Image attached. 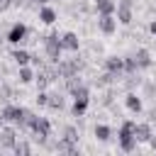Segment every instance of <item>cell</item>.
Listing matches in <instances>:
<instances>
[{
  "label": "cell",
  "mask_w": 156,
  "mask_h": 156,
  "mask_svg": "<svg viewBox=\"0 0 156 156\" xmlns=\"http://www.w3.org/2000/svg\"><path fill=\"white\" fill-rule=\"evenodd\" d=\"M134 61H136L139 68H149V66H151V56H149L146 49H139V51L134 54Z\"/></svg>",
  "instance_id": "obj_11"
},
{
  "label": "cell",
  "mask_w": 156,
  "mask_h": 156,
  "mask_svg": "<svg viewBox=\"0 0 156 156\" xmlns=\"http://www.w3.org/2000/svg\"><path fill=\"white\" fill-rule=\"evenodd\" d=\"M124 102H127V107H129L132 112H139V110H141V100H139L134 93H129V95L124 98Z\"/></svg>",
  "instance_id": "obj_16"
},
{
  "label": "cell",
  "mask_w": 156,
  "mask_h": 156,
  "mask_svg": "<svg viewBox=\"0 0 156 156\" xmlns=\"http://www.w3.org/2000/svg\"><path fill=\"white\" fill-rule=\"evenodd\" d=\"M149 144H151V149L156 151V136H151V139H149Z\"/></svg>",
  "instance_id": "obj_28"
},
{
  "label": "cell",
  "mask_w": 156,
  "mask_h": 156,
  "mask_svg": "<svg viewBox=\"0 0 156 156\" xmlns=\"http://www.w3.org/2000/svg\"><path fill=\"white\" fill-rule=\"evenodd\" d=\"M149 32H151V34H156V20H154V22L149 24Z\"/></svg>",
  "instance_id": "obj_27"
},
{
  "label": "cell",
  "mask_w": 156,
  "mask_h": 156,
  "mask_svg": "<svg viewBox=\"0 0 156 156\" xmlns=\"http://www.w3.org/2000/svg\"><path fill=\"white\" fill-rule=\"evenodd\" d=\"M27 112L29 110H24V107H15V105H7V107H2V117L0 119H5V122H15V124H20V127H24V117H27Z\"/></svg>",
  "instance_id": "obj_3"
},
{
  "label": "cell",
  "mask_w": 156,
  "mask_h": 156,
  "mask_svg": "<svg viewBox=\"0 0 156 156\" xmlns=\"http://www.w3.org/2000/svg\"><path fill=\"white\" fill-rule=\"evenodd\" d=\"M0 98H5V100L10 98V88L7 85H0Z\"/></svg>",
  "instance_id": "obj_26"
},
{
  "label": "cell",
  "mask_w": 156,
  "mask_h": 156,
  "mask_svg": "<svg viewBox=\"0 0 156 156\" xmlns=\"http://www.w3.org/2000/svg\"><path fill=\"white\" fill-rule=\"evenodd\" d=\"M61 46L68 49V51H78V37H76L73 32H66V34L61 37Z\"/></svg>",
  "instance_id": "obj_9"
},
{
  "label": "cell",
  "mask_w": 156,
  "mask_h": 156,
  "mask_svg": "<svg viewBox=\"0 0 156 156\" xmlns=\"http://www.w3.org/2000/svg\"><path fill=\"white\" fill-rule=\"evenodd\" d=\"M88 95H90V93H88L85 85H78V88L73 90V100H88Z\"/></svg>",
  "instance_id": "obj_21"
},
{
  "label": "cell",
  "mask_w": 156,
  "mask_h": 156,
  "mask_svg": "<svg viewBox=\"0 0 156 156\" xmlns=\"http://www.w3.org/2000/svg\"><path fill=\"white\" fill-rule=\"evenodd\" d=\"M15 136H17L15 129H10V127H2V129H0V144H2L5 149H15V144H17Z\"/></svg>",
  "instance_id": "obj_6"
},
{
  "label": "cell",
  "mask_w": 156,
  "mask_h": 156,
  "mask_svg": "<svg viewBox=\"0 0 156 156\" xmlns=\"http://www.w3.org/2000/svg\"><path fill=\"white\" fill-rule=\"evenodd\" d=\"M37 102H39L41 107H44V105H49V95H46L44 90H39V93H37Z\"/></svg>",
  "instance_id": "obj_25"
},
{
  "label": "cell",
  "mask_w": 156,
  "mask_h": 156,
  "mask_svg": "<svg viewBox=\"0 0 156 156\" xmlns=\"http://www.w3.org/2000/svg\"><path fill=\"white\" fill-rule=\"evenodd\" d=\"M63 139H66L68 144H76V141H78V132H76V127H66V132H63Z\"/></svg>",
  "instance_id": "obj_20"
},
{
  "label": "cell",
  "mask_w": 156,
  "mask_h": 156,
  "mask_svg": "<svg viewBox=\"0 0 156 156\" xmlns=\"http://www.w3.org/2000/svg\"><path fill=\"white\" fill-rule=\"evenodd\" d=\"M20 80H22V83H29V80H34V73H32V68H27V66H20Z\"/></svg>",
  "instance_id": "obj_19"
},
{
  "label": "cell",
  "mask_w": 156,
  "mask_h": 156,
  "mask_svg": "<svg viewBox=\"0 0 156 156\" xmlns=\"http://www.w3.org/2000/svg\"><path fill=\"white\" fill-rule=\"evenodd\" d=\"M134 136H136V141H149V139H151L149 124H136V127H134Z\"/></svg>",
  "instance_id": "obj_12"
},
{
  "label": "cell",
  "mask_w": 156,
  "mask_h": 156,
  "mask_svg": "<svg viewBox=\"0 0 156 156\" xmlns=\"http://www.w3.org/2000/svg\"><path fill=\"white\" fill-rule=\"evenodd\" d=\"M95 5H98V12L100 15H112L117 10V2L115 0H95Z\"/></svg>",
  "instance_id": "obj_10"
},
{
  "label": "cell",
  "mask_w": 156,
  "mask_h": 156,
  "mask_svg": "<svg viewBox=\"0 0 156 156\" xmlns=\"http://www.w3.org/2000/svg\"><path fill=\"white\" fill-rule=\"evenodd\" d=\"M12 58L17 61V66H27V63L32 61V56H29L27 51H22V49H17V51H12Z\"/></svg>",
  "instance_id": "obj_15"
},
{
  "label": "cell",
  "mask_w": 156,
  "mask_h": 156,
  "mask_svg": "<svg viewBox=\"0 0 156 156\" xmlns=\"http://www.w3.org/2000/svg\"><path fill=\"white\" fill-rule=\"evenodd\" d=\"M124 68H127V71H129V73H132V71H136V68H139V66H136V61H134V56H132V58H124Z\"/></svg>",
  "instance_id": "obj_24"
},
{
  "label": "cell",
  "mask_w": 156,
  "mask_h": 156,
  "mask_svg": "<svg viewBox=\"0 0 156 156\" xmlns=\"http://www.w3.org/2000/svg\"><path fill=\"white\" fill-rule=\"evenodd\" d=\"M24 37H27V27H24V24H15V27L7 32V41H10V44H20V41H24Z\"/></svg>",
  "instance_id": "obj_5"
},
{
  "label": "cell",
  "mask_w": 156,
  "mask_h": 156,
  "mask_svg": "<svg viewBox=\"0 0 156 156\" xmlns=\"http://www.w3.org/2000/svg\"><path fill=\"white\" fill-rule=\"evenodd\" d=\"M44 49H46V56H49V61H54V63H58L61 61V39L56 37V34H49V37H44Z\"/></svg>",
  "instance_id": "obj_2"
},
{
  "label": "cell",
  "mask_w": 156,
  "mask_h": 156,
  "mask_svg": "<svg viewBox=\"0 0 156 156\" xmlns=\"http://www.w3.org/2000/svg\"><path fill=\"white\" fill-rule=\"evenodd\" d=\"M39 20H41L44 24H54V22H56V12H54L51 7H41V10H39Z\"/></svg>",
  "instance_id": "obj_13"
},
{
  "label": "cell",
  "mask_w": 156,
  "mask_h": 156,
  "mask_svg": "<svg viewBox=\"0 0 156 156\" xmlns=\"http://www.w3.org/2000/svg\"><path fill=\"white\" fill-rule=\"evenodd\" d=\"M85 107H88V100H73V107H71L73 117H80L85 112Z\"/></svg>",
  "instance_id": "obj_17"
},
{
  "label": "cell",
  "mask_w": 156,
  "mask_h": 156,
  "mask_svg": "<svg viewBox=\"0 0 156 156\" xmlns=\"http://www.w3.org/2000/svg\"><path fill=\"white\" fill-rule=\"evenodd\" d=\"M78 73V61H58V76L71 78Z\"/></svg>",
  "instance_id": "obj_8"
},
{
  "label": "cell",
  "mask_w": 156,
  "mask_h": 156,
  "mask_svg": "<svg viewBox=\"0 0 156 156\" xmlns=\"http://www.w3.org/2000/svg\"><path fill=\"white\" fill-rule=\"evenodd\" d=\"M46 107H51V110H61L63 107V98H58V95H49V105Z\"/></svg>",
  "instance_id": "obj_22"
},
{
  "label": "cell",
  "mask_w": 156,
  "mask_h": 156,
  "mask_svg": "<svg viewBox=\"0 0 156 156\" xmlns=\"http://www.w3.org/2000/svg\"><path fill=\"white\" fill-rule=\"evenodd\" d=\"M34 2H41V5H44V2H49V0H34Z\"/></svg>",
  "instance_id": "obj_30"
},
{
  "label": "cell",
  "mask_w": 156,
  "mask_h": 156,
  "mask_svg": "<svg viewBox=\"0 0 156 156\" xmlns=\"http://www.w3.org/2000/svg\"><path fill=\"white\" fill-rule=\"evenodd\" d=\"M29 151H32L29 144H24V141H17L15 144V154H29Z\"/></svg>",
  "instance_id": "obj_23"
},
{
  "label": "cell",
  "mask_w": 156,
  "mask_h": 156,
  "mask_svg": "<svg viewBox=\"0 0 156 156\" xmlns=\"http://www.w3.org/2000/svg\"><path fill=\"white\" fill-rule=\"evenodd\" d=\"M98 27H100V32H105V34H112V32H115V27H117V20H115L112 15H100V20H98Z\"/></svg>",
  "instance_id": "obj_7"
},
{
  "label": "cell",
  "mask_w": 156,
  "mask_h": 156,
  "mask_svg": "<svg viewBox=\"0 0 156 156\" xmlns=\"http://www.w3.org/2000/svg\"><path fill=\"white\" fill-rule=\"evenodd\" d=\"M95 136H98L100 141H107V139H110V127H105V124H98V127H95Z\"/></svg>",
  "instance_id": "obj_18"
},
{
  "label": "cell",
  "mask_w": 156,
  "mask_h": 156,
  "mask_svg": "<svg viewBox=\"0 0 156 156\" xmlns=\"http://www.w3.org/2000/svg\"><path fill=\"white\" fill-rule=\"evenodd\" d=\"M134 122H124L122 127H119V146H122V151H134V146H136V136H134Z\"/></svg>",
  "instance_id": "obj_1"
},
{
  "label": "cell",
  "mask_w": 156,
  "mask_h": 156,
  "mask_svg": "<svg viewBox=\"0 0 156 156\" xmlns=\"http://www.w3.org/2000/svg\"><path fill=\"white\" fill-rule=\"evenodd\" d=\"M124 68V58H117V56H110L107 58V71L110 73H119Z\"/></svg>",
  "instance_id": "obj_14"
},
{
  "label": "cell",
  "mask_w": 156,
  "mask_h": 156,
  "mask_svg": "<svg viewBox=\"0 0 156 156\" xmlns=\"http://www.w3.org/2000/svg\"><path fill=\"white\" fill-rule=\"evenodd\" d=\"M117 20L122 24H129L132 22V0H119L117 2Z\"/></svg>",
  "instance_id": "obj_4"
},
{
  "label": "cell",
  "mask_w": 156,
  "mask_h": 156,
  "mask_svg": "<svg viewBox=\"0 0 156 156\" xmlns=\"http://www.w3.org/2000/svg\"><path fill=\"white\" fill-rule=\"evenodd\" d=\"M149 117H151V122H156V107L151 110V115H149Z\"/></svg>",
  "instance_id": "obj_29"
}]
</instances>
